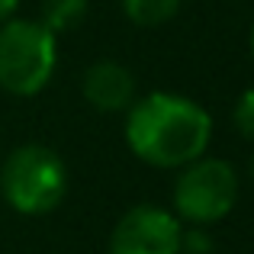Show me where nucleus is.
Returning <instances> with one entry per match:
<instances>
[{
    "mask_svg": "<svg viewBox=\"0 0 254 254\" xmlns=\"http://www.w3.org/2000/svg\"><path fill=\"white\" fill-rule=\"evenodd\" d=\"M212 142V116L196 100L155 90L126 110V145L138 161L177 171L206 155Z\"/></svg>",
    "mask_w": 254,
    "mask_h": 254,
    "instance_id": "f257e3e1",
    "label": "nucleus"
},
{
    "mask_svg": "<svg viewBox=\"0 0 254 254\" xmlns=\"http://www.w3.org/2000/svg\"><path fill=\"white\" fill-rule=\"evenodd\" d=\"M0 193L19 216H45L68 193V168L45 145H19L0 164Z\"/></svg>",
    "mask_w": 254,
    "mask_h": 254,
    "instance_id": "f03ea898",
    "label": "nucleus"
},
{
    "mask_svg": "<svg viewBox=\"0 0 254 254\" xmlns=\"http://www.w3.org/2000/svg\"><path fill=\"white\" fill-rule=\"evenodd\" d=\"M58 68V36L39 19L10 16L0 26V87L13 97H36Z\"/></svg>",
    "mask_w": 254,
    "mask_h": 254,
    "instance_id": "7ed1b4c3",
    "label": "nucleus"
},
{
    "mask_svg": "<svg viewBox=\"0 0 254 254\" xmlns=\"http://www.w3.org/2000/svg\"><path fill=\"white\" fill-rule=\"evenodd\" d=\"M174 180V216L196 229L216 225L238 203V174L222 158H196L177 168Z\"/></svg>",
    "mask_w": 254,
    "mask_h": 254,
    "instance_id": "20e7f679",
    "label": "nucleus"
},
{
    "mask_svg": "<svg viewBox=\"0 0 254 254\" xmlns=\"http://www.w3.org/2000/svg\"><path fill=\"white\" fill-rule=\"evenodd\" d=\"M184 222L164 206H132L110 235V254H180Z\"/></svg>",
    "mask_w": 254,
    "mask_h": 254,
    "instance_id": "39448f33",
    "label": "nucleus"
},
{
    "mask_svg": "<svg viewBox=\"0 0 254 254\" xmlns=\"http://www.w3.org/2000/svg\"><path fill=\"white\" fill-rule=\"evenodd\" d=\"M84 100L100 113H126L135 103V74L119 62H93L81 81Z\"/></svg>",
    "mask_w": 254,
    "mask_h": 254,
    "instance_id": "423d86ee",
    "label": "nucleus"
},
{
    "mask_svg": "<svg viewBox=\"0 0 254 254\" xmlns=\"http://www.w3.org/2000/svg\"><path fill=\"white\" fill-rule=\"evenodd\" d=\"M87 16V0H45L42 3V16L39 23L55 36L74 32Z\"/></svg>",
    "mask_w": 254,
    "mask_h": 254,
    "instance_id": "0eeeda50",
    "label": "nucleus"
},
{
    "mask_svg": "<svg viewBox=\"0 0 254 254\" xmlns=\"http://www.w3.org/2000/svg\"><path fill=\"white\" fill-rule=\"evenodd\" d=\"M119 3H123V13L135 26L151 29V26L171 23V19L177 16V10H180L184 0H119Z\"/></svg>",
    "mask_w": 254,
    "mask_h": 254,
    "instance_id": "6e6552de",
    "label": "nucleus"
},
{
    "mask_svg": "<svg viewBox=\"0 0 254 254\" xmlns=\"http://www.w3.org/2000/svg\"><path fill=\"white\" fill-rule=\"evenodd\" d=\"M235 129L242 132V138L254 142V87L245 90L235 103Z\"/></svg>",
    "mask_w": 254,
    "mask_h": 254,
    "instance_id": "1a4fd4ad",
    "label": "nucleus"
},
{
    "mask_svg": "<svg viewBox=\"0 0 254 254\" xmlns=\"http://www.w3.org/2000/svg\"><path fill=\"white\" fill-rule=\"evenodd\" d=\"M16 3H19V0H0V26L16 13Z\"/></svg>",
    "mask_w": 254,
    "mask_h": 254,
    "instance_id": "9d476101",
    "label": "nucleus"
},
{
    "mask_svg": "<svg viewBox=\"0 0 254 254\" xmlns=\"http://www.w3.org/2000/svg\"><path fill=\"white\" fill-rule=\"evenodd\" d=\"M248 174H251V184H254V158H251V164H248Z\"/></svg>",
    "mask_w": 254,
    "mask_h": 254,
    "instance_id": "9b49d317",
    "label": "nucleus"
},
{
    "mask_svg": "<svg viewBox=\"0 0 254 254\" xmlns=\"http://www.w3.org/2000/svg\"><path fill=\"white\" fill-rule=\"evenodd\" d=\"M251 55H254V29H251Z\"/></svg>",
    "mask_w": 254,
    "mask_h": 254,
    "instance_id": "f8f14e48",
    "label": "nucleus"
}]
</instances>
